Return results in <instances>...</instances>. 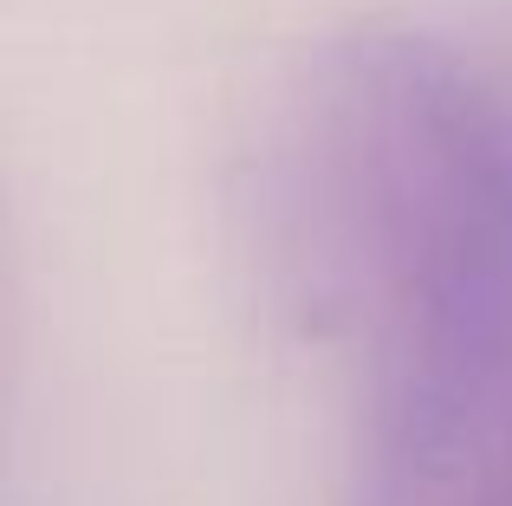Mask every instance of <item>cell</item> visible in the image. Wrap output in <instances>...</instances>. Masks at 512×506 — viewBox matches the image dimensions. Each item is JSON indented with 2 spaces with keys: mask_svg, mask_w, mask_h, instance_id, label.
Wrapping results in <instances>:
<instances>
[{
  "mask_svg": "<svg viewBox=\"0 0 512 506\" xmlns=\"http://www.w3.org/2000/svg\"><path fill=\"white\" fill-rule=\"evenodd\" d=\"M279 299L370 344L350 506L512 487V111L435 33L350 26L260 137Z\"/></svg>",
  "mask_w": 512,
  "mask_h": 506,
  "instance_id": "1",
  "label": "cell"
},
{
  "mask_svg": "<svg viewBox=\"0 0 512 506\" xmlns=\"http://www.w3.org/2000/svg\"><path fill=\"white\" fill-rule=\"evenodd\" d=\"M493 506H512V487H506V494H500V500H493Z\"/></svg>",
  "mask_w": 512,
  "mask_h": 506,
  "instance_id": "2",
  "label": "cell"
}]
</instances>
